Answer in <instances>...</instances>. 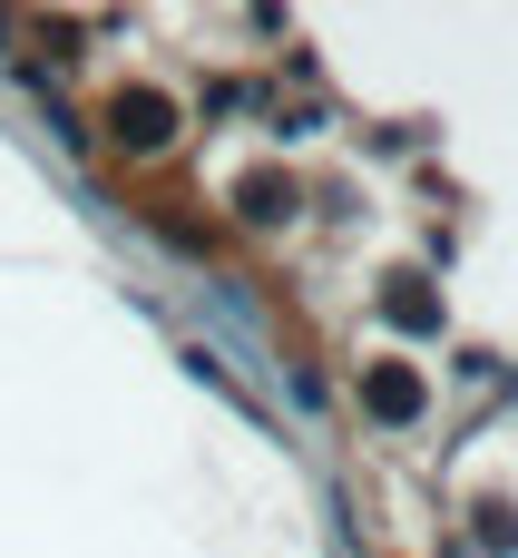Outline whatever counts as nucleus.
<instances>
[{"mask_svg": "<svg viewBox=\"0 0 518 558\" xmlns=\"http://www.w3.org/2000/svg\"><path fill=\"white\" fill-rule=\"evenodd\" d=\"M362 402H372L382 422H411V412H421V383H402V373H372V383H362Z\"/></svg>", "mask_w": 518, "mask_h": 558, "instance_id": "obj_1", "label": "nucleus"}, {"mask_svg": "<svg viewBox=\"0 0 518 558\" xmlns=\"http://www.w3.org/2000/svg\"><path fill=\"white\" fill-rule=\"evenodd\" d=\"M127 137L157 147V137H166V108H157V98H127Z\"/></svg>", "mask_w": 518, "mask_h": 558, "instance_id": "obj_2", "label": "nucleus"}, {"mask_svg": "<svg viewBox=\"0 0 518 558\" xmlns=\"http://www.w3.org/2000/svg\"><path fill=\"white\" fill-rule=\"evenodd\" d=\"M392 314H402V324H421V333H431V324H441V304H431V294H421V284H392Z\"/></svg>", "mask_w": 518, "mask_h": 558, "instance_id": "obj_3", "label": "nucleus"}]
</instances>
